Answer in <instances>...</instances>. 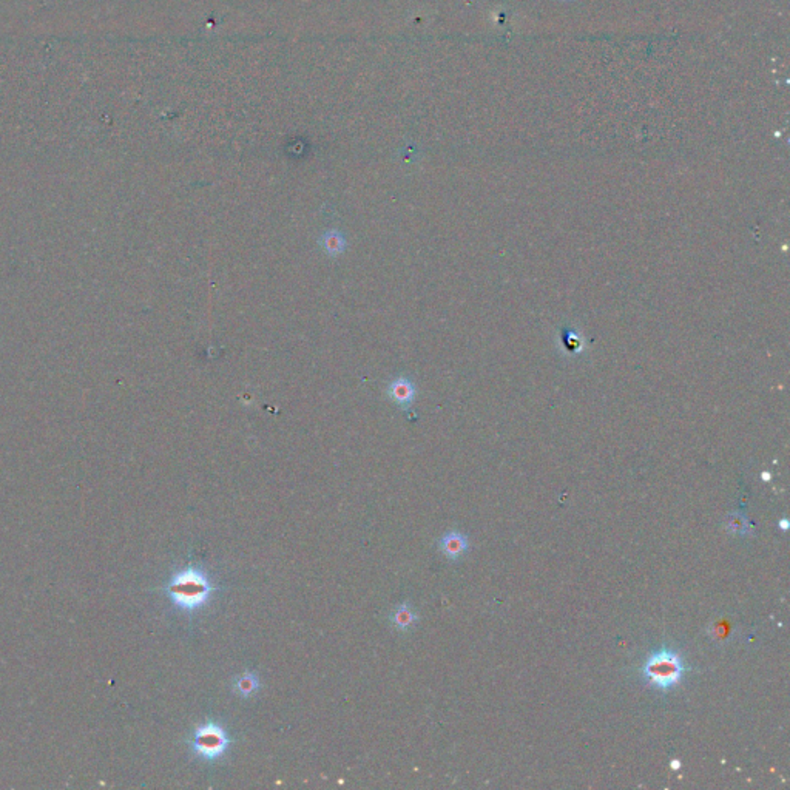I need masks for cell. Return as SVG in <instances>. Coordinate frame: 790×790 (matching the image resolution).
<instances>
[{
	"mask_svg": "<svg viewBox=\"0 0 790 790\" xmlns=\"http://www.w3.org/2000/svg\"><path fill=\"white\" fill-rule=\"evenodd\" d=\"M167 594L170 596L173 604L182 610L193 611L203 606L209 601L212 587L203 571L196 568H187L178 573L169 585H167Z\"/></svg>",
	"mask_w": 790,
	"mask_h": 790,
	"instance_id": "obj_1",
	"label": "cell"
},
{
	"mask_svg": "<svg viewBox=\"0 0 790 790\" xmlns=\"http://www.w3.org/2000/svg\"><path fill=\"white\" fill-rule=\"evenodd\" d=\"M684 661L676 651L661 650L653 653L644 664V675L650 684L661 690L672 689L682 680Z\"/></svg>",
	"mask_w": 790,
	"mask_h": 790,
	"instance_id": "obj_2",
	"label": "cell"
},
{
	"mask_svg": "<svg viewBox=\"0 0 790 790\" xmlns=\"http://www.w3.org/2000/svg\"><path fill=\"white\" fill-rule=\"evenodd\" d=\"M230 744V738L221 725L215 722H207L193 733L191 739V748L193 752L205 761H215L224 755Z\"/></svg>",
	"mask_w": 790,
	"mask_h": 790,
	"instance_id": "obj_3",
	"label": "cell"
},
{
	"mask_svg": "<svg viewBox=\"0 0 790 790\" xmlns=\"http://www.w3.org/2000/svg\"><path fill=\"white\" fill-rule=\"evenodd\" d=\"M388 394L390 400L400 406L402 409H408L416 397V388L412 381L406 377H397L389 383Z\"/></svg>",
	"mask_w": 790,
	"mask_h": 790,
	"instance_id": "obj_4",
	"label": "cell"
},
{
	"mask_svg": "<svg viewBox=\"0 0 790 790\" xmlns=\"http://www.w3.org/2000/svg\"><path fill=\"white\" fill-rule=\"evenodd\" d=\"M440 549L448 559H459L468 549V539L459 531H450L442 537Z\"/></svg>",
	"mask_w": 790,
	"mask_h": 790,
	"instance_id": "obj_5",
	"label": "cell"
},
{
	"mask_svg": "<svg viewBox=\"0 0 790 790\" xmlns=\"http://www.w3.org/2000/svg\"><path fill=\"white\" fill-rule=\"evenodd\" d=\"M234 690L236 695L243 698H249L260 690V677L252 672H247L241 676H238L234 681Z\"/></svg>",
	"mask_w": 790,
	"mask_h": 790,
	"instance_id": "obj_6",
	"label": "cell"
},
{
	"mask_svg": "<svg viewBox=\"0 0 790 790\" xmlns=\"http://www.w3.org/2000/svg\"><path fill=\"white\" fill-rule=\"evenodd\" d=\"M390 622H393V625L397 630H400V632H406V630L412 628V625L416 624L417 616L408 604H403V605H398L397 609L394 610L393 616H390Z\"/></svg>",
	"mask_w": 790,
	"mask_h": 790,
	"instance_id": "obj_7",
	"label": "cell"
},
{
	"mask_svg": "<svg viewBox=\"0 0 790 790\" xmlns=\"http://www.w3.org/2000/svg\"><path fill=\"white\" fill-rule=\"evenodd\" d=\"M320 244L323 246L324 252L329 255H340L346 247V239L338 230H329L323 235L320 239Z\"/></svg>",
	"mask_w": 790,
	"mask_h": 790,
	"instance_id": "obj_8",
	"label": "cell"
},
{
	"mask_svg": "<svg viewBox=\"0 0 790 790\" xmlns=\"http://www.w3.org/2000/svg\"><path fill=\"white\" fill-rule=\"evenodd\" d=\"M727 530H730V533L733 534H746L748 533V521L744 514L741 513H733L730 516H727Z\"/></svg>",
	"mask_w": 790,
	"mask_h": 790,
	"instance_id": "obj_9",
	"label": "cell"
},
{
	"mask_svg": "<svg viewBox=\"0 0 790 790\" xmlns=\"http://www.w3.org/2000/svg\"><path fill=\"white\" fill-rule=\"evenodd\" d=\"M778 525H779V528H781V530H783V531H786V530L789 528V522H787V518H783V521H779V523H778Z\"/></svg>",
	"mask_w": 790,
	"mask_h": 790,
	"instance_id": "obj_10",
	"label": "cell"
},
{
	"mask_svg": "<svg viewBox=\"0 0 790 790\" xmlns=\"http://www.w3.org/2000/svg\"><path fill=\"white\" fill-rule=\"evenodd\" d=\"M670 765H672V769H675V770H676V769H680V767H681V761L673 760L672 763H670Z\"/></svg>",
	"mask_w": 790,
	"mask_h": 790,
	"instance_id": "obj_11",
	"label": "cell"
}]
</instances>
